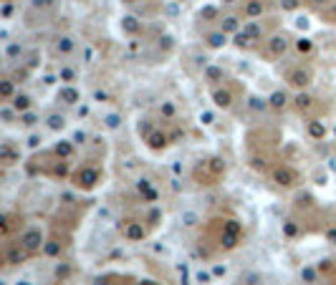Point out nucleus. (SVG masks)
<instances>
[{
  "mask_svg": "<svg viewBox=\"0 0 336 285\" xmlns=\"http://www.w3.org/2000/svg\"><path fill=\"white\" fill-rule=\"evenodd\" d=\"M48 126H51V129H63V126H66V116H63V114H61V116H58V114H51V116H48Z\"/></svg>",
  "mask_w": 336,
  "mask_h": 285,
  "instance_id": "1",
  "label": "nucleus"
},
{
  "mask_svg": "<svg viewBox=\"0 0 336 285\" xmlns=\"http://www.w3.org/2000/svg\"><path fill=\"white\" fill-rule=\"evenodd\" d=\"M208 41H210V46H213V48H218V46H225V33H213Z\"/></svg>",
  "mask_w": 336,
  "mask_h": 285,
  "instance_id": "2",
  "label": "nucleus"
},
{
  "mask_svg": "<svg viewBox=\"0 0 336 285\" xmlns=\"http://www.w3.org/2000/svg\"><path fill=\"white\" fill-rule=\"evenodd\" d=\"M316 3H326V0H316Z\"/></svg>",
  "mask_w": 336,
  "mask_h": 285,
  "instance_id": "3",
  "label": "nucleus"
}]
</instances>
